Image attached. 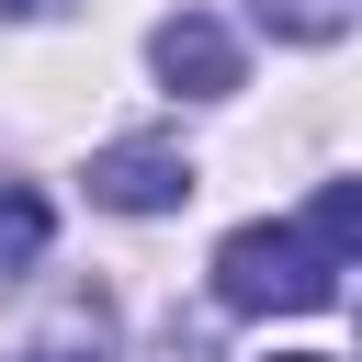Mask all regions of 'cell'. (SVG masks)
I'll return each mask as SVG.
<instances>
[{
  "instance_id": "cell-3",
  "label": "cell",
  "mask_w": 362,
  "mask_h": 362,
  "mask_svg": "<svg viewBox=\"0 0 362 362\" xmlns=\"http://www.w3.org/2000/svg\"><path fill=\"white\" fill-rule=\"evenodd\" d=\"M181 192H192V158L158 147V136H124V147L90 158V204H113V215H170Z\"/></svg>"
},
{
  "instance_id": "cell-4",
  "label": "cell",
  "mask_w": 362,
  "mask_h": 362,
  "mask_svg": "<svg viewBox=\"0 0 362 362\" xmlns=\"http://www.w3.org/2000/svg\"><path fill=\"white\" fill-rule=\"evenodd\" d=\"M0 362H113V305L102 294H57V317L34 339H11Z\"/></svg>"
},
{
  "instance_id": "cell-5",
  "label": "cell",
  "mask_w": 362,
  "mask_h": 362,
  "mask_svg": "<svg viewBox=\"0 0 362 362\" xmlns=\"http://www.w3.org/2000/svg\"><path fill=\"white\" fill-rule=\"evenodd\" d=\"M45 238H57V204H45L34 181H0V272L45 260Z\"/></svg>"
},
{
  "instance_id": "cell-2",
  "label": "cell",
  "mask_w": 362,
  "mask_h": 362,
  "mask_svg": "<svg viewBox=\"0 0 362 362\" xmlns=\"http://www.w3.org/2000/svg\"><path fill=\"white\" fill-rule=\"evenodd\" d=\"M147 68H158L181 102H226V90H238V34H226L215 11H170V23L147 34Z\"/></svg>"
},
{
  "instance_id": "cell-7",
  "label": "cell",
  "mask_w": 362,
  "mask_h": 362,
  "mask_svg": "<svg viewBox=\"0 0 362 362\" xmlns=\"http://www.w3.org/2000/svg\"><path fill=\"white\" fill-rule=\"evenodd\" d=\"M0 11H11V23H34V11H57V0H0Z\"/></svg>"
},
{
  "instance_id": "cell-6",
  "label": "cell",
  "mask_w": 362,
  "mask_h": 362,
  "mask_svg": "<svg viewBox=\"0 0 362 362\" xmlns=\"http://www.w3.org/2000/svg\"><path fill=\"white\" fill-rule=\"evenodd\" d=\"M317 238L362 249V181H328V192H317Z\"/></svg>"
},
{
  "instance_id": "cell-8",
  "label": "cell",
  "mask_w": 362,
  "mask_h": 362,
  "mask_svg": "<svg viewBox=\"0 0 362 362\" xmlns=\"http://www.w3.org/2000/svg\"><path fill=\"white\" fill-rule=\"evenodd\" d=\"M272 362H328V351H272Z\"/></svg>"
},
{
  "instance_id": "cell-1",
  "label": "cell",
  "mask_w": 362,
  "mask_h": 362,
  "mask_svg": "<svg viewBox=\"0 0 362 362\" xmlns=\"http://www.w3.org/2000/svg\"><path fill=\"white\" fill-rule=\"evenodd\" d=\"M215 294L238 317H317L339 294V260L317 226H238V238H215Z\"/></svg>"
}]
</instances>
